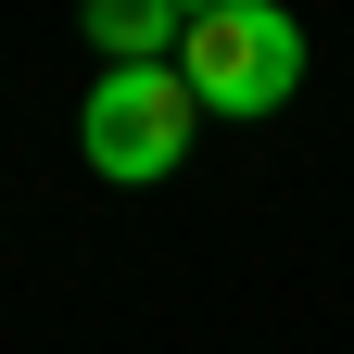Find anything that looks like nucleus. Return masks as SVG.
Returning a JSON list of instances; mask_svg holds the SVG:
<instances>
[{
  "mask_svg": "<svg viewBox=\"0 0 354 354\" xmlns=\"http://www.w3.org/2000/svg\"><path fill=\"white\" fill-rule=\"evenodd\" d=\"M190 127H203V88L177 64H102V88L76 102V152H88V177H114V190H152V177H177Z\"/></svg>",
  "mask_w": 354,
  "mask_h": 354,
  "instance_id": "obj_1",
  "label": "nucleus"
},
{
  "mask_svg": "<svg viewBox=\"0 0 354 354\" xmlns=\"http://www.w3.org/2000/svg\"><path fill=\"white\" fill-rule=\"evenodd\" d=\"M177 76L203 88V114H279L304 88V26L279 13V0H203L190 38H177Z\"/></svg>",
  "mask_w": 354,
  "mask_h": 354,
  "instance_id": "obj_2",
  "label": "nucleus"
},
{
  "mask_svg": "<svg viewBox=\"0 0 354 354\" xmlns=\"http://www.w3.org/2000/svg\"><path fill=\"white\" fill-rule=\"evenodd\" d=\"M190 13H203V0H76V26H88L102 64H177Z\"/></svg>",
  "mask_w": 354,
  "mask_h": 354,
  "instance_id": "obj_3",
  "label": "nucleus"
}]
</instances>
